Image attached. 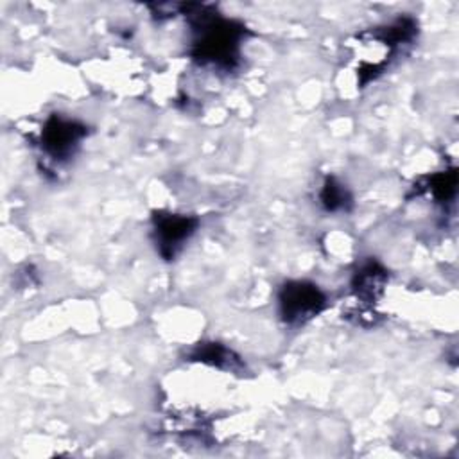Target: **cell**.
<instances>
[{"label": "cell", "mask_w": 459, "mask_h": 459, "mask_svg": "<svg viewBox=\"0 0 459 459\" xmlns=\"http://www.w3.org/2000/svg\"><path fill=\"white\" fill-rule=\"evenodd\" d=\"M194 59L201 65L233 68L238 61L240 41L246 29L235 20L215 16L212 13H194Z\"/></svg>", "instance_id": "cell-1"}, {"label": "cell", "mask_w": 459, "mask_h": 459, "mask_svg": "<svg viewBox=\"0 0 459 459\" xmlns=\"http://www.w3.org/2000/svg\"><path fill=\"white\" fill-rule=\"evenodd\" d=\"M278 314L289 326H299L317 317L328 305L325 290L307 280H289L278 289Z\"/></svg>", "instance_id": "cell-2"}, {"label": "cell", "mask_w": 459, "mask_h": 459, "mask_svg": "<svg viewBox=\"0 0 459 459\" xmlns=\"http://www.w3.org/2000/svg\"><path fill=\"white\" fill-rule=\"evenodd\" d=\"M197 224L199 221L192 215L156 212L151 221V235L158 255L165 260H172L195 233Z\"/></svg>", "instance_id": "cell-3"}, {"label": "cell", "mask_w": 459, "mask_h": 459, "mask_svg": "<svg viewBox=\"0 0 459 459\" xmlns=\"http://www.w3.org/2000/svg\"><path fill=\"white\" fill-rule=\"evenodd\" d=\"M88 127L70 117L50 115L41 129V149L56 161H65L79 149L81 142L86 138Z\"/></svg>", "instance_id": "cell-4"}, {"label": "cell", "mask_w": 459, "mask_h": 459, "mask_svg": "<svg viewBox=\"0 0 459 459\" xmlns=\"http://www.w3.org/2000/svg\"><path fill=\"white\" fill-rule=\"evenodd\" d=\"M387 271L377 260H366L359 265L351 278V290L353 294L366 303H375L387 285Z\"/></svg>", "instance_id": "cell-5"}, {"label": "cell", "mask_w": 459, "mask_h": 459, "mask_svg": "<svg viewBox=\"0 0 459 459\" xmlns=\"http://www.w3.org/2000/svg\"><path fill=\"white\" fill-rule=\"evenodd\" d=\"M190 357H192V360L204 362V364L219 368V369L240 371L244 366L240 357H237L230 348L222 346L221 342H203L194 348Z\"/></svg>", "instance_id": "cell-6"}, {"label": "cell", "mask_w": 459, "mask_h": 459, "mask_svg": "<svg viewBox=\"0 0 459 459\" xmlns=\"http://www.w3.org/2000/svg\"><path fill=\"white\" fill-rule=\"evenodd\" d=\"M319 204L328 213L348 212L351 206V194L337 178L328 176L319 190Z\"/></svg>", "instance_id": "cell-7"}, {"label": "cell", "mask_w": 459, "mask_h": 459, "mask_svg": "<svg viewBox=\"0 0 459 459\" xmlns=\"http://www.w3.org/2000/svg\"><path fill=\"white\" fill-rule=\"evenodd\" d=\"M455 185H457V176L454 170H448V172H439L432 176L427 188L436 201H448L455 194Z\"/></svg>", "instance_id": "cell-8"}]
</instances>
